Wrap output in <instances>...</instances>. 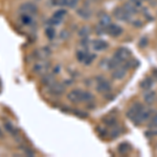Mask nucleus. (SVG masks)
Segmentation results:
<instances>
[{"mask_svg":"<svg viewBox=\"0 0 157 157\" xmlns=\"http://www.w3.org/2000/svg\"><path fill=\"white\" fill-rule=\"evenodd\" d=\"M67 100L72 104H78L82 102H90L93 100V95L88 91H83L80 89L71 90L67 94Z\"/></svg>","mask_w":157,"mask_h":157,"instance_id":"obj_1","label":"nucleus"},{"mask_svg":"<svg viewBox=\"0 0 157 157\" xmlns=\"http://www.w3.org/2000/svg\"><path fill=\"white\" fill-rule=\"evenodd\" d=\"M50 67V62L47 60H38L35 65L33 66V71H34L38 75H44L45 73L49 71Z\"/></svg>","mask_w":157,"mask_h":157,"instance_id":"obj_2","label":"nucleus"},{"mask_svg":"<svg viewBox=\"0 0 157 157\" xmlns=\"http://www.w3.org/2000/svg\"><path fill=\"white\" fill-rule=\"evenodd\" d=\"M114 58L117 59L118 61L123 62H127L128 60H130L131 58V52L126 47H120L115 50L114 52Z\"/></svg>","mask_w":157,"mask_h":157,"instance_id":"obj_3","label":"nucleus"},{"mask_svg":"<svg viewBox=\"0 0 157 157\" xmlns=\"http://www.w3.org/2000/svg\"><path fill=\"white\" fill-rule=\"evenodd\" d=\"M143 109H144V106L141 105V104H139V103L133 104V105L129 108V110L127 111V116L130 118V120L135 121L136 117H137V116L140 114L141 111H143Z\"/></svg>","mask_w":157,"mask_h":157,"instance_id":"obj_4","label":"nucleus"},{"mask_svg":"<svg viewBox=\"0 0 157 157\" xmlns=\"http://www.w3.org/2000/svg\"><path fill=\"white\" fill-rule=\"evenodd\" d=\"M95 89L100 93H108L111 90V84L107 80L103 78H98L95 84Z\"/></svg>","mask_w":157,"mask_h":157,"instance_id":"obj_5","label":"nucleus"},{"mask_svg":"<svg viewBox=\"0 0 157 157\" xmlns=\"http://www.w3.org/2000/svg\"><path fill=\"white\" fill-rule=\"evenodd\" d=\"M64 91H65V86L63 85L62 83H59V82H55L54 84L50 85L48 87V92L50 94L56 95V97L63 94Z\"/></svg>","mask_w":157,"mask_h":157,"instance_id":"obj_6","label":"nucleus"},{"mask_svg":"<svg viewBox=\"0 0 157 157\" xmlns=\"http://www.w3.org/2000/svg\"><path fill=\"white\" fill-rule=\"evenodd\" d=\"M52 55V52L48 47H41L34 52V57L37 60H47Z\"/></svg>","mask_w":157,"mask_h":157,"instance_id":"obj_7","label":"nucleus"},{"mask_svg":"<svg viewBox=\"0 0 157 157\" xmlns=\"http://www.w3.org/2000/svg\"><path fill=\"white\" fill-rule=\"evenodd\" d=\"M113 14H114L115 18L117 20H120V21H128V20L130 19V16H131V15L129 14L125 9H124V6L115 9Z\"/></svg>","mask_w":157,"mask_h":157,"instance_id":"obj_8","label":"nucleus"},{"mask_svg":"<svg viewBox=\"0 0 157 157\" xmlns=\"http://www.w3.org/2000/svg\"><path fill=\"white\" fill-rule=\"evenodd\" d=\"M19 11L22 13V14H36L38 9L37 6H35L34 3H30V2H26V3H23L19 6Z\"/></svg>","mask_w":157,"mask_h":157,"instance_id":"obj_9","label":"nucleus"},{"mask_svg":"<svg viewBox=\"0 0 157 157\" xmlns=\"http://www.w3.org/2000/svg\"><path fill=\"white\" fill-rule=\"evenodd\" d=\"M91 47H92L94 50H97V52H102V50L107 48L108 44H107V42H105L104 40L98 39V40H94V41L91 42Z\"/></svg>","mask_w":157,"mask_h":157,"instance_id":"obj_10","label":"nucleus"},{"mask_svg":"<svg viewBox=\"0 0 157 157\" xmlns=\"http://www.w3.org/2000/svg\"><path fill=\"white\" fill-rule=\"evenodd\" d=\"M42 84L44 86H46V87H49L50 85H52L54 83L56 82V78H55V75H52V73H45L44 75H42V80H41Z\"/></svg>","mask_w":157,"mask_h":157,"instance_id":"obj_11","label":"nucleus"},{"mask_svg":"<svg viewBox=\"0 0 157 157\" xmlns=\"http://www.w3.org/2000/svg\"><path fill=\"white\" fill-rule=\"evenodd\" d=\"M126 71H127V69H126L124 66L120 65V66L115 67L114 69H113L112 77L116 78V80H121V78H123L126 75Z\"/></svg>","mask_w":157,"mask_h":157,"instance_id":"obj_12","label":"nucleus"},{"mask_svg":"<svg viewBox=\"0 0 157 157\" xmlns=\"http://www.w3.org/2000/svg\"><path fill=\"white\" fill-rule=\"evenodd\" d=\"M106 29H107L108 34L111 35L112 37H117V36H120L121 33H123L121 27H120L118 25H116V24H110Z\"/></svg>","mask_w":157,"mask_h":157,"instance_id":"obj_13","label":"nucleus"},{"mask_svg":"<svg viewBox=\"0 0 157 157\" xmlns=\"http://www.w3.org/2000/svg\"><path fill=\"white\" fill-rule=\"evenodd\" d=\"M151 113H152V111L151 110H148V109H146V108H144L143 109V111L140 112V114H139L137 117H136V120L134 121L136 124H141L143 121H145L148 120L149 117H150V115H151Z\"/></svg>","mask_w":157,"mask_h":157,"instance_id":"obj_14","label":"nucleus"},{"mask_svg":"<svg viewBox=\"0 0 157 157\" xmlns=\"http://www.w3.org/2000/svg\"><path fill=\"white\" fill-rule=\"evenodd\" d=\"M144 100H145V102L148 104V105H152V104H153L156 101V94H155V92H154V91H151V90H148L145 93Z\"/></svg>","mask_w":157,"mask_h":157,"instance_id":"obj_15","label":"nucleus"},{"mask_svg":"<svg viewBox=\"0 0 157 157\" xmlns=\"http://www.w3.org/2000/svg\"><path fill=\"white\" fill-rule=\"evenodd\" d=\"M111 23V18L110 16L107 14H102L100 16V25L103 27H105V29H107V27L109 26Z\"/></svg>","mask_w":157,"mask_h":157,"instance_id":"obj_16","label":"nucleus"},{"mask_svg":"<svg viewBox=\"0 0 157 157\" xmlns=\"http://www.w3.org/2000/svg\"><path fill=\"white\" fill-rule=\"evenodd\" d=\"M4 129H6V131L7 133L12 134V135H16V134L18 133V130H17V129L13 126V124L10 123V121H6V123H4Z\"/></svg>","mask_w":157,"mask_h":157,"instance_id":"obj_17","label":"nucleus"},{"mask_svg":"<svg viewBox=\"0 0 157 157\" xmlns=\"http://www.w3.org/2000/svg\"><path fill=\"white\" fill-rule=\"evenodd\" d=\"M78 16L84 19H88L91 17V11L89 9H87V7H82V9H80L78 11Z\"/></svg>","mask_w":157,"mask_h":157,"instance_id":"obj_18","label":"nucleus"},{"mask_svg":"<svg viewBox=\"0 0 157 157\" xmlns=\"http://www.w3.org/2000/svg\"><path fill=\"white\" fill-rule=\"evenodd\" d=\"M124 9L127 11L129 14L130 15H133V14H135L136 12H137V7H136L135 6H133L131 2H128V3H126L125 6H124Z\"/></svg>","mask_w":157,"mask_h":157,"instance_id":"obj_19","label":"nucleus"},{"mask_svg":"<svg viewBox=\"0 0 157 157\" xmlns=\"http://www.w3.org/2000/svg\"><path fill=\"white\" fill-rule=\"evenodd\" d=\"M87 56H88L87 52H85V50H80V52H77V59L80 61V62L84 63V61L86 58H87Z\"/></svg>","mask_w":157,"mask_h":157,"instance_id":"obj_20","label":"nucleus"},{"mask_svg":"<svg viewBox=\"0 0 157 157\" xmlns=\"http://www.w3.org/2000/svg\"><path fill=\"white\" fill-rule=\"evenodd\" d=\"M152 84H153V83H152V81L147 78V80H144L143 82L140 83V87L143 88L144 90H149L152 87Z\"/></svg>","mask_w":157,"mask_h":157,"instance_id":"obj_21","label":"nucleus"},{"mask_svg":"<svg viewBox=\"0 0 157 157\" xmlns=\"http://www.w3.org/2000/svg\"><path fill=\"white\" fill-rule=\"evenodd\" d=\"M21 21H22V23H23V24L29 25V24H30V22H33L32 16H30V15H29V14H22Z\"/></svg>","mask_w":157,"mask_h":157,"instance_id":"obj_22","label":"nucleus"},{"mask_svg":"<svg viewBox=\"0 0 157 157\" xmlns=\"http://www.w3.org/2000/svg\"><path fill=\"white\" fill-rule=\"evenodd\" d=\"M66 16V11H65V10H59V11H57L54 14V16L52 17H55V18H57L58 20H62L63 18H64V17Z\"/></svg>","mask_w":157,"mask_h":157,"instance_id":"obj_23","label":"nucleus"},{"mask_svg":"<svg viewBox=\"0 0 157 157\" xmlns=\"http://www.w3.org/2000/svg\"><path fill=\"white\" fill-rule=\"evenodd\" d=\"M45 34H46V36L48 37V39H54L56 36V32L52 27H47Z\"/></svg>","mask_w":157,"mask_h":157,"instance_id":"obj_24","label":"nucleus"},{"mask_svg":"<svg viewBox=\"0 0 157 157\" xmlns=\"http://www.w3.org/2000/svg\"><path fill=\"white\" fill-rule=\"evenodd\" d=\"M78 34H80V36H81V37L86 38V37L88 36V35L90 34V29H88L87 26H84L83 29H81V32L78 33Z\"/></svg>","mask_w":157,"mask_h":157,"instance_id":"obj_25","label":"nucleus"},{"mask_svg":"<svg viewBox=\"0 0 157 157\" xmlns=\"http://www.w3.org/2000/svg\"><path fill=\"white\" fill-rule=\"evenodd\" d=\"M149 133H150L151 135H157V123L156 124H150Z\"/></svg>","mask_w":157,"mask_h":157,"instance_id":"obj_26","label":"nucleus"},{"mask_svg":"<svg viewBox=\"0 0 157 157\" xmlns=\"http://www.w3.org/2000/svg\"><path fill=\"white\" fill-rule=\"evenodd\" d=\"M94 55H91V54H88V56H87V58L85 59V61H84V63H85V65H89L91 62H92L93 60H94Z\"/></svg>","mask_w":157,"mask_h":157,"instance_id":"obj_27","label":"nucleus"},{"mask_svg":"<svg viewBox=\"0 0 157 157\" xmlns=\"http://www.w3.org/2000/svg\"><path fill=\"white\" fill-rule=\"evenodd\" d=\"M68 37H69V34H68L67 30H62V33H61V38H62V39H66Z\"/></svg>","mask_w":157,"mask_h":157,"instance_id":"obj_28","label":"nucleus"},{"mask_svg":"<svg viewBox=\"0 0 157 157\" xmlns=\"http://www.w3.org/2000/svg\"><path fill=\"white\" fill-rule=\"evenodd\" d=\"M156 123H157V112L154 114L153 117L151 118V123L150 124H156Z\"/></svg>","mask_w":157,"mask_h":157,"instance_id":"obj_29","label":"nucleus"},{"mask_svg":"<svg viewBox=\"0 0 157 157\" xmlns=\"http://www.w3.org/2000/svg\"><path fill=\"white\" fill-rule=\"evenodd\" d=\"M0 138H3V133L1 132V130H0Z\"/></svg>","mask_w":157,"mask_h":157,"instance_id":"obj_30","label":"nucleus"},{"mask_svg":"<svg viewBox=\"0 0 157 157\" xmlns=\"http://www.w3.org/2000/svg\"><path fill=\"white\" fill-rule=\"evenodd\" d=\"M154 75H155V77L157 78V70H155V71H154Z\"/></svg>","mask_w":157,"mask_h":157,"instance_id":"obj_31","label":"nucleus"},{"mask_svg":"<svg viewBox=\"0 0 157 157\" xmlns=\"http://www.w3.org/2000/svg\"><path fill=\"white\" fill-rule=\"evenodd\" d=\"M140 1H141V2H143V1H144V0H140Z\"/></svg>","mask_w":157,"mask_h":157,"instance_id":"obj_32","label":"nucleus"}]
</instances>
